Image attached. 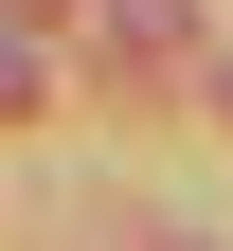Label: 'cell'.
I'll list each match as a JSON object with an SVG mask.
<instances>
[{
	"label": "cell",
	"mask_w": 233,
	"mask_h": 251,
	"mask_svg": "<svg viewBox=\"0 0 233 251\" xmlns=\"http://www.w3.org/2000/svg\"><path fill=\"white\" fill-rule=\"evenodd\" d=\"M0 18H18V36H54V18H72V0H0Z\"/></svg>",
	"instance_id": "cell-3"
},
{
	"label": "cell",
	"mask_w": 233,
	"mask_h": 251,
	"mask_svg": "<svg viewBox=\"0 0 233 251\" xmlns=\"http://www.w3.org/2000/svg\"><path fill=\"white\" fill-rule=\"evenodd\" d=\"M108 36H126V54H180V36H197V0H108Z\"/></svg>",
	"instance_id": "cell-1"
},
{
	"label": "cell",
	"mask_w": 233,
	"mask_h": 251,
	"mask_svg": "<svg viewBox=\"0 0 233 251\" xmlns=\"http://www.w3.org/2000/svg\"><path fill=\"white\" fill-rule=\"evenodd\" d=\"M0 108H36V36H18V18H0Z\"/></svg>",
	"instance_id": "cell-2"
}]
</instances>
